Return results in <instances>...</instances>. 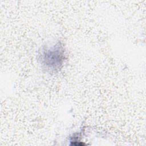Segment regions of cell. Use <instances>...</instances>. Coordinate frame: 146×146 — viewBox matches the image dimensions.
Wrapping results in <instances>:
<instances>
[{"mask_svg": "<svg viewBox=\"0 0 146 146\" xmlns=\"http://www.w3.org/2000/svg\"><path fill=\"white\" fill-rule=\"evenodd\" d=\"M63 44L59 42L51 48H44L41 53V62L45 68L51 72H57L62 67L65 59Z\"/></svg>", "mask_w": 146, "mask_h": 146, "instance_id": "obj_1", "label": "cell"}]
</instances>
